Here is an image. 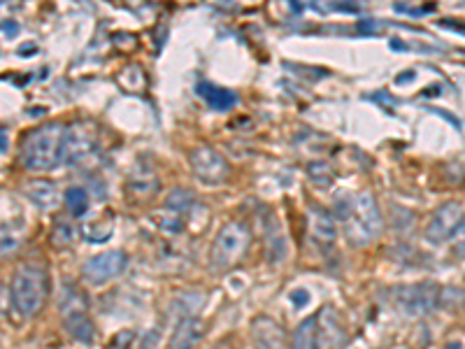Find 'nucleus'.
<instances>
[{
    "label": "nucleus",
    "instance_id": "17",
    "mask_svg": "<svg viewBox=\"0 0 465 349\" xmlns=\"http://www.w3.org/2000/svg\"><path fill=\"white\" fill-rule=\"evenodd\" d=\"M265 254L272 263L284 259L286 254V240L284 233L279 228V221L275 219V214H268L265 217Z\"/></svg>",
    "mask_w": 465,
    "mask_h": 349
},
{
    "label": "nucleus",
    "instance_id": "13",
    "mask_svg": "<svg viewBox=\"0 0 465 349\" xmlns=\"http://www.w3.org/2000/svg\"><path fill=\"white\" fill-rule=\"evenodd\" d=\"M307 231H309V238L317 244H321V247L333 244L335 238H338V228H335L333 217L323 207H317V205H312L307 210Z\"/></svg>",
    "mask_w": 465,
    "mask_h": 349
},
{
    "label": "nucleus",
    "instance_id": "20",
    "mask_svg": "<svg viewBox=\"0 0 465 349\" xmlns=\"http://www.w3.org/2000/svg\"><path fill=\"white\" fill-rule=\"evenodd\" d=\"M65 205H68V210L72 212L74 217H84L86 210H89V196H86V191L82 186H70L65 191Z\"/></svg>",
    "mask_w": 465,
    "mask_h": 349
},
{
    "label": "nucleus",
    "instance_id": "25",
    "mask_svg": "<svg viewBox=\"0 0 465 349\" xmlns=\"http://www.w3.org/2000/svg\"><path fill=\"white\" fill-rule=\"evenodd\" d=\"M54 242H56L58 247H65V244L72 242V228H70V223H56Z\"/></svg>",
    "mask_w": 465,
    "mask_h": 349
},
{
    "label": "nucleus",
    "instance_id": "8",
    "mask_svg": "<svg viewBox=\"0 0 465 349\" xmlns=\"http://www.w3.org/2000/svg\"><path fill=\"white\" fill-rule=\"evenodd\" d=\"M398 310L409 317H423L433 312L440 303V289L435 284H407L393 291Z\"/></svg>",
    "mask_w": 465,
    "mask_h": 349
},
{
    "label": "nucleus",
    "instance_id": "5",
    "mask_svg": "<svg viewBox=\"0 0 465 349\" xmlns=\"http://www.w3.org/2000/svg\"><path fill=\"white\" fill-rule=\"evenodd\" d=\"M249 240H251V233H249V228L242 221H228L217 233L214 242H212V249H210L212 270L223 272V270L232 268L244 256V252L249 247Z\"/></svg>",
    "mask_w": 465,
    "mask_h": 349
},
{
    "label": "nucleus",
    "instance_id": "6",
    "mask_svg": "<svg viewBox=\"0 0 465 349\" xmlns=\"http://www.w3.org/2000/svg\"><path fill=\"white\" fill-rule=\"evenodd\" d=\"M61 312H63V328L68 331L70 338L80 340V342L91 344L93 342V323H91L89 314H86V303L84 298L74 289L68 286V293L63 289V301H61Z\"/></svg>",
    "mask_w": 465,
    "mask_h": 349
},
{
    "label": "nucleus",
    "instance_id": "30",
    "mask_svg": "<svg viewBox=\"0 0 465 349\" xmlns=\"http://www.w3.org/2000/svg\"><path fill=\"white\" fill-rule=\"evenodd\" d=\"M7 147V140H5V135H3V133H0V152H3V149Z\"/></svg>",
    "mask_w": 465,
    "mask_h": 349
},
{
    "label": "nucleus",
    "instance_id": "26",
    "mask_svg": "<svg viewBox=\"0 0 465 349\" xmlns=\"http://www.w3.org/2000/svg\"><path fill=\"white\" fill-rule=\"evenodd\" d=\"M454 254L456 256H465V217H463V221H460V226L456 228V233H454Z\"/></svg>",
    "mask_w": 465,
    "mask_h": 349
},
{
    "label": "nucleus",
    "instance_id": "2",
    "mask_svg": "<svg viewBox=\"0 0 465 349\" xmlns=\"http://www.w3.org/2000/svg\"><path fill=\"white\" fill-rule=\"evenodd\" d=\"M61 123H47L26 135L21 144V163L33 172H47L61 163Z\"/></svg>",
    "mask_w": 465,
    "mask_h": 349
},
{
    "label": "nucleus",
    "instance_id": "7",
    "mask_svg": "<svg viewBox=\"0 0 465 349\" xmlns=\"http://www.w3.org/2000/svg\"><path fill=\"white\" fill-rule=\"evenodd\" d=\"M95 144H98V140H95V133L89 123H70V126L63 128V138H61V163H80V161H84L86 156L93 154Z\"/></svg>",
    "mask_w": 465,
    "mask_h": 349
},
{
    "label": "nucleus",
    "instance_id": "9",
    "mask_svg": "<svg viewBox=\"0 0 465 349\" xmlns=\"http://www.w3.org/2000/svg\"><path fill=\"white\" fill-rule=\"evenodd\" d=\"M126 265H128V256L123 252H119V249H112V252H102V254L86 261L82 265V277H84L86 284L100 286L121 275L126 270Z\"/></svg>",
    "mask_w": 465,
    "mask_h": 349
},
{
    "label": "nucleus",
    "instance_id": "27",
    "mask_svg": "<svg viewBox=\"0 0 465 349\" xmlns=\"http://www.w3.org/2000/svg\"><path fill=\"white\" fill-rule=\"evenodd\" d=\"M133 340H135V335H133L131 331H123V333H119L114 340H112L110 349H131L133 347Z\"/></svg>",
    "mask_w": 465,
    "mask_h": 349
},
{
    "label": "nucleus",
    "instance_id": "4",
    "mask_svg": "<svg viewBox=\"0 0 465 349\" xmlns=\"http://www.w3.org/2000/svg\"><path fill=\"white\" fill-rule=\"evenodd\" d=\"M12 305L19 317H35L47 298V272L40 265H21L12 280Z\"/></svg>",
    "mask_w": 465,
    "mask_h": 349
},
{
    "label": "nucleus",
    "instance_id": "21",
    "mask_svg": "<svg viewBox=\"0 0 465 349\" xmlns=\"http://www.w3.org/2000/svg\"><path fill=\"white\" fill-rule=\"evenodd\" d=\"M21 242V231H16L12 223L0 226V254H12Z\"/></svg>",
    "mask_w": 465,
    "mask_h": 349
},
{
    "label": "nucleus",
    "instance_id": "18",
    "mask_svg": "<svg viewBox=\"0 0 465 349\" xmlns=\"http://www.w3.org/2000/svg\"><path fill=\"white\" fill-rule=\"evenodd\" d=\"M198 93L202 95V101H207V105L214 107V110H230L235 103H238V95L228 89H221V86L214 84H200L198 86Z\"/></svg>",
    "mask_w": 465,
    "mask_h": 349
},
{
    "label": "nucleus",
    "instance_id": "11",
    "mask_svg": "<svg viewBox=\"0 0 465 349\" xmlns=\"http://www.w3.org/2000/svg\"><path fill=\"white\" fill-rule=\"evenodd\" d=\"M191 168L202 184L219 186L228 180V163L217 149L200 147L191 154Z\"/></svg>",
    "mask_w": 465,
    "mask_h": 349
},
{
    "label": "nucleus",
    "instance_id": "15",
    "mask_svg": "<svg viewBox=\"0 0 465 349\" xmlns=\"http://www.w3.org/2000/svg\"><path fill=\"white\" fill-rule=\"evenodd\" d=\"M26 196L33 201L40 210H54L61 203V191L54 182L47 180H33L26 184Z\"/></svg>",
    "mask_w": 465,
    "mask_h": 349
},
{
    "label": "nucleus",
    "instance_id": "12",
    "mask_svg": "<svg viewBox=\"0 0 465 349\" xmlns=\"http://www.w3.org/2000/svg\"><path fill=\"white\" fill-rule=\"evenodd\" d=\"M251 349H286V335L270 317H256L251 321Z\"/></svg>",
    "mask_w": 465,
    "mask_h": 349
},
{
    "label": "nucleus",
    "instance_id": "28",
    "mask_svg": "<svg viewBox=\"0 0 465 349\" xmlns=\"http://www.w3.org/2000/svg\"><path fill=\"white\" fill-rule=\"evenodd\" d=\"M291 301L296 303V307H302V305L309 303V293H307V291H293V293H291Z\"/></svg>",
    "mask_w": 465,
    "mask_h": 349
},
{
    "label": "nucleus",
    "instance_id": "22",
    "mask_svg": "<svg viewBox=\"0 0 465 349\" xmlns=\"http://www.w3.org/2000/svg\"><path fill=\"white\" fill-rule=\"evenodd\" d=\"M153 221L159 223V228H163L165 233H182V228H184V221H182V214L174 210H165L161 212L159 217H153Z\"/></svg>",
    "mask_w": 465,
    "mask_h": 349
},
{
    "label": "nucleus",
    "instance_id": "16",
    "mask_svg": "<svg viewBox=\"0 0 465 349\" xmlns=\"http://www.w3.org/2000/svg\"><path fill=\"white\" fill-rule=\"evenodd\" d=\"M159 186H161L159 174L153 172V168H149L144 163L138 170H133V174L128 177V191L138 198H151Z\"/></svg>",
    "mask_w": 465,
    "mask_h": 349
},
{
    "label": "nucleus",
    "instance_id": "10",
    "mask_svg": "<svg viewBox=\"0 0 465 349\" xmlns=\"http://www.w3.org/2000/svg\"><path fill=\"white\" fill-rule=\"evenodd\" d=\"M463 217H465V212H463L460 203L449 201V203H444V205H440L433 212L428 226H426V240L430 244H442L447 240H451L456 228L463 221Z\"/></svg>",
    "mask_w": 465,
    "mask_h": 349
},
{
    "label": "nucleus",
    "instance_id": "23",
    "mask_svg": "<svg viewBox=\"0 0 465 349\" xmlns=\"http://www.w3.org/2000/svg\"><path fill=\"white\" fill-rule=\"evenodd\" d=\"M307 174H309V180L319 186H328L330 182H333V170H330V165H326V163H309L307 165Z\"/></svg>",
    "mask_w": 465,
    "mask_h": 349
},
{
    "label": "nucleus",
    "instance_id": "24",
    "mask_svg": "<svg viewBox=\"0 0 465 349\" xmlns=\"http://www.w3.org/2000/svg\"><path fill=\"white\" fill-rule=\"evenodd\" d=\"M191 203H193V198H191V193L184 189H179V191L174 189L172 196L168 198V207H174V212H179V214L191 205Z\"/></svg>",
    "mask_w": 465,
    "mask_h": 349
},
{
    "label": "nucleus",
    "instance_id": "3",
    "mask_svg": "<svg viewBox=\"0 0 465 349\" xmlns=\"http://www.w3.org/2000/svg\"><path fill=\"white\" fill-rule=\"evenodd\" d=\"M342 340L344 335L335 312L330 307H323L298 323L293 333V349H340Z\"/></svg>",
    "mask_w": 465,
    "mask_h": 349
},
{
    "label": "nucleus",
    "instance_id": "19",
    "mask_svg": "<svg viewBox=\"0 0 465 349\" xmlns=\"http://www.w3.org/2000/svg\"><path fill=\"white\" fill-rule=\"evenodd\" d=\"M112 226H114V219H112V214L105 212V214H98L95 219L86 221L84 228H82V235L89 242H105L112 235Z\"/></svg>",
    "mask_w": 465,
    "mask_h": 349
},
{
    "label": "nucleus",
    "instance_id": "29",
    "mask_svg": "<svg viewBox=\"0 0 465 349\" xmlns=\"http://www.w3.org/2000/svg\"><path fill=\"white\" fill-rule=\"evenodd\" d=\"M7 303H10V296H7V289L0 284V314L7 310Z\"/></svg>",
    "mask_w": 465,
    "mask_h": 349
},
{
    "label": "nucleus",
    "instance_id": "14",
    "mask_svg": "<svg viewBox=\"0 0 465 349\" xmlns=\"http://www.w3.org/2000/svg\"><path fill=\"white\" fill-rule=\"evenodd\" d=\"M205 321L198 319L196 314L191 317H182L177 323L172 338H170V349H196V344L205 338Z\"/></svg>",
    "mask_w": 465,
    "mask_h": 349
},
{
    "label": "nucleus",
    "instance_id": "1",
    "mask_svg": "<svg viewBox=\"0 0 465 349\" xmlns=\"http://www.w3.org/2000/svg\"><path fill=\"white\" fill-rule=\"evenodd\" d=\"M340 219L344 223L347 238L354 244H370L384 228L381 212L377 207L372 193H368V191H363V193L344 203Z\"/></svg>",
    "mask_w": 465,
    "mask_h": 349
}]
</instances>
